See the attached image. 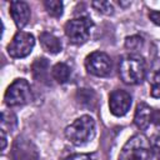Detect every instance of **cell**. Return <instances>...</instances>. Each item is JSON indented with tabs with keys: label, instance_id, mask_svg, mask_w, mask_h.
<instances>
[{
	"label": "cell",
	"instance_id": "obj_22",
	"mask_svg": "<svg viewBox=\"0 0 160 160\" xmlns=\"http://www.w3.org/2000/svg\"><path fill=\"white\" fill-rule=\"evenodd\" d=\"M151 146H152V151L155 152L158 160H160V135H158V136H155V138L152 139Z\"/></svg>",
	"mask_w": 160,
	"mask_h": 160
},
{
	"label": "cell",
	"instance_id": "obj_18",
	"mask_svg": "<svg viewBox=\"0 0 160 160\" xmlns=\"http://www.w3.org/2000/svg\"><path fill=\"white\" fill-rule=\"evenodd\" d=\"M91 6L99 12L105 14V15H111L114 12V8L109 1H92Z\"/></svg>",
	"mask_w": 160,
	"mask_h": 160
},
{
	"label": "cell",
	"instance_id": "obj_3",
	"mask_svg": "<svg viewBox=\"0 0 160 160\" xmlns=\"http://www.w3.org/2000/svg\"><path fill=\"white\" fill-rule=\"evenodd\" d=\"M119 75L125 84L136 85L145 78V62L138 55H126L120 60Z\"/></svg>",
	"mask_w": 160,
	"mask_h": 160
},
{
	"label": "cell",
	"instance_id": "obj_4",
	"mask_svg": "<svg viewBox=\"0 0 160 160\" xmlns=\"http://www.w3.org/2000/svg\"><path fill=\"white\" fill-rule=\"evenodd\" d=\"M92 25L94 24L89 18H76L69 20L65 24L64 30L70 42L75 45H81L88 41Z\"/></svg>",
	"mask_w": 160,
	"mask_h": 160
},
{
	"label": "cell",
	"instance_id": "obj_9",
	"mask_svg": "<svg viewBox=\"0 0 160 160\" xmlns=\"http://www.w3.org/2000/svg\"><path fill=\"white\" fill-rule=\"evenodd\" d=\"M12 160H38V150L35 145L22 136H19L11 150Z\"/></svg>",
	"mask_w": 160,
	"mask_h": 160
},
{
	"label": "cell",
	"instance_id": "obj_20",
	"mask_svg": "<svg viewBox=\"0 0 160 160\" xmlns=\"http://www.w3.org/2000/svg\"><path fill=\"white\" fill-rule=\"evenodd\" d=\"M142 44V38L138 36V35H134V36H130V38H126V41H125V46L130 50H135V49H139Z\"/></svg>",
	"mask_w": 160,
	"mask_h": 160
},
{
	"label": "cell",
	"instance_id": "obj_19",
	"mask_svg": "<svg viewBox=\"0 0 160 160\" xmlns=\"http://www.w3.org/2000/svg\"><path fill=\"white\" fill-rule=\"evenodd\" d=\"M80 104L82 105H86V106H91V100H92V96H95L94 91L89 90V89H80L76 94Z\"/></svg>",
	"mask_w": 160,
	"mask_h": 160
},
{
	"label": "cell",
	"instance_id": "obj_23",
	"mask_svg": "<svg viewBox=\"0 0 160 160\" xmlns=\"http://www.w3.org/2000/svg\"><path fill=\"white\" fill-rule=\"evenodd\" d=\"M149 18L154 24L160 26V11H150L149 12Z\"/></svg>",
	"mask_w": 160,
	"mask_h": 160
},
{
	"label": "cell",
	"instance_id": "obj_25",
	"mask_svg": "<svg viewBox=\"0 0 160 160\" xmlns=\"http://www.w3.org/2000/svg\"><path fill=\"white\" fill-rule=\"evenodd\" d=\"M152 121H154L156 125H160V111L154 112V119H152Z\"/></svg>",
	"mask_w": 160,
	"mask_h": 160
},
{
	"label": "cell",
	"instance_id": "obj_11",
	"mask_svg": "<svg viewBox=\"0 0 160 160\" xmlns=\"http://www.w3.org/2000/svg\"><path fill=\"white\" fill-rule=\"evenodd\" d=\"M152 119H154L152 109L145 102L138 104L136 110H135V116H134V124L140 130H145V129H148V126L150 125Z\"/></svg>",
	"mask_w": 160,
	"mask_h": 160
},
{
	"label": "cell",
	"instance_id": "obj_2",
	"mask_svg": "<svg viewBox=\"0 0 160 160\" xmlns=\"http://www.w3.org/2000/svg\"><path fill=\"white\" fill-rule=\"evenodd\" d=\"M152 146L142 134H136L130 138L122 146L119 160H151Z\"/></svg>",
	"mask_w": 160,
	"mask_h": 160
},
{
	"label": "cell",
	"instance_id": "obj_15",
	"mask_svg": "<svg viewBox=\"0 0 160 160\" xmlns=\"http://www.w3.org/2000/svg\"><path fill=\"white\" fill-rule=\"evenodd\" d=\"M51 76L59 84H65L70 79V68L65 62H58L51 69Z\"/></svg>",
	"mask_w": 160,
	"mask_h": 160
},
{
	"label": "cell",
	"instance_id": "obj_5",
	"mask_svg": "<svg viewBox=\"0 0 160 160\" xmlns=\"http://www.w3.org/2000/svg\"><path fill=\"white\" fill-rule=\"evenodd\" d=\"M31 100V89L25 79H16L10 84L4 95V101L8 106L25 105Z\"/></svg>",
	"mask_w": 160,
	"mask_h": 160
},
{
	"label": "cell",
	"instance_id": "obj_14",
	"mask_svg": "<svg viewBox=\"0 0 160 160\" xmlns=\"http://www.w3.org/2000/svg\"><path fill=\"white\" fill-rule=\"evenodd\" d=\"M150 94L152 98H160V59L152 65L150 74Z\"/></svg>",
	"mask_w": 160,
	"mask_h": 160
},
{
	"label": "cell",
	"instance_id": "obj_24",
	"mask_svg": "<svg viewBox=\"0 0 160 160\" xmlns=\"http://www.w3.org/2000/svg\"><path fill=\"white\" fill-rule=\"evenodd\" d=\"M1 141H2L1 149L5 150V146H6V134H5V130H2V129H1Z\"/></svg>",
	"mask_w": 160,
	"mask_h": 160
},
{
	"label": "cell",
	"instance_id": "obj_12",
	"mask_svg": "<svg viewBox=\"0 0 160 160\" xmlns=\"http://www.w3.org/2000/svg\"><path fill=\"white\" fill-rule=\"evenodd\" d=\"M39 38H40L41 46H42V49L45 51H48L50 54H58V52L61 51V49H62L61 41L54 34L48 32V31H44V32L40 34Z\"/></svg>",
	"mask_w": 160,
	"mask_h": 160
},
{
	"label": "cell",
	"instance_id": "obj_21",
	"mask_svg": "<svg viewBox=\"0 0 160 160\" xmlns=\"http://www.w3.org/2000/svg\"><path fill=\"white\" fill-rule=\"evenodd\" d=\"M64 160H96V154H72Z\"/></svg>",
	"mask_w": 160,
	"mask_h": 160
},
{
	"label": "cell",
	"instance_id": "obj_10",
	"mask_svg": "<svg viewBox=\"0 0 160 160\" xmlns=\"http://www.w3.org/2000/svg\"><path fill=\"white\" fill-rule=\"evenodd\" d=\"M10 14L18 28H24L30 19V8L25 1H11Z\"/></svg>",
	"mask_w": 160,
	"mask_h": 160
},
{
	"label": "cell",
	"instance_id": "obj_6",
	"mask_svg": "<svg viewBox=\"0 0 160 160\" xmlns=\"http://www.w3.org/2000/svg\"><path fill=\"white\" fill-rule=\"evenodd\" d=\"M85 68L94 76L106 78L111 74V59L102 51H94L86 56Z\"/></svg>",
	"mask_w": 160,
	"mask_h": 160
},
{
	"label": "cell",
	"instance_id": "obj_7",
	"mask_svg": "<svg viewBox=\"0 0 160 160\" xmlns=\"http://www.w3.org/2000/svg\"><path fill=\"white\" fill-rule=\"evenodd\" d=\"M35 45V39L30 32L18 31L10 44L8 45V52L11 58L21 59L28 56Z\"/></svg>",
	"mask_w": 160,
	"mask_h": 160
},
{
	"label": "cell",
	"instance_id": "obj_16",
	"mask_svg": "<svg viewBox=\"0 0 160 160\" xmlns=\"http://www.w3.org/2000/svg\"><path fill=\"white\" fill-rule=\"evenodd\" d=\"M45 9L48 11V14L52 18H60L62 14V2L61 1H56V0H48L44 2Z\"/></svg>",
	"mask_w": 160,
	"mask_h": 160
},
{
	"label": "cell",
	"instance_id": "obj_8",
	"mask_svg": "<svg viewBox=\"0 0 160 160\" xmlns=\"http://www.w3.org/2000/svg\"><path fill=\"white\" fill-rule=\"evenodd\" d=\"M131 95L125 90L118 89L111 91L109 96V108L111 114L115 116H124L131 106Z\"/></svg>",
	"mask_w": 160,
	"mask_h": 160
},
{
	"label": "cell",
	"instance_id": "obj_17",
	"mask_svg": "<svg viewBox=\"0 0 160 160\" xmlns=\"http://www.w3.org/2000/svg\"><path fill=\"white\" fill-rule=\"evenodd\" d=\"M18 125V119L16 116L11 112V111H2V115H1V126H2V130H5V128L8 126V129L10 131H12Z\"/></svg>",
	"mask_w": 160,
	"mask_h": 160
},
{
	"label": "cell",
	"instance_id": "obj_13",
	"mask_svg": "<svg viewBox=\"0 0 160 160\" xmlns=\"http://www.w3.org/2000/svg\"><path fill=\"white\" fill-rule=\"evenodd\" d=\"M31 69H32V75L38 81L45 82L48 80V78H49V61H48V59L38 58L32 62Z\"/></svg>",
	"mask_w": 160,
	"mask_h": 160
},
{
	"label": "cell",
	"instance_id": "obj_1",
	"mask_svg": "<svg viewBox=\"0 0 160 160\" xmlns=\"http://www.w3.org/2000/svg\"><path fill=\"white\" fill-rule=\"evenodd\" d=\"M66 139L76 145L81 146L89 142L95 136V121L90 115H82L78 118L72 124L65 129Z\"/></svg>",
	"mask_w": 160,
	"mask_h": 160
}]
</instances>
